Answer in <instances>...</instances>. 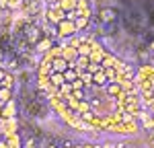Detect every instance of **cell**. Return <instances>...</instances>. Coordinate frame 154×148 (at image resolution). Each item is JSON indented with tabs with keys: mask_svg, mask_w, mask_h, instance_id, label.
I'll use <instances>...</instances> for the list:
<instances>
[{
	"mask_svg": "<svg viewBox=\"0 0 154 148\" xmlns=\"http://www.w3.org/2000/svg\"><path fill=\"white\" fill-rule=\"evenodd\" d=\"M56 35L58 37H74L76 35V25H74V21H68V19L60 21L56 25Z\"/></svg>",
	"mask_w": 154,
	"mask_h": 148,
	"instance_id": "cell-1",
	"label": "cell"
},
{
	"mask_svg": "<svg viewBox=\"0 0 154 148\" xmlns=\"http://www.w3.org/2000/svg\"><path fill=\"white\" fill-rule=\"evenodd\" d=\"M64 19H66V12L62 11L58 4H51V6L48 8V21H49V23L58 25L60 21H64Z\"/></svg>",
	"mask_w": 154,
	"mask_h": 148,
	"instance_id": "cell-2",
	"label": "cell"
},
{
	"mask_svg": "<svg viewBox=\"0 0 154 148\" xmlns=\"http://www.w3.org/2000/svg\"><path fill=\"white\" fill-rule=\"evenodd\" d=\"M17 115V105H14V101H6L4 103V107H2V117H6V119H11Z\"/></svg>",
	"mask_w": 154,
	"mask_h": 148,
	"instance_id": "cell-3",
	"label": "cell"
},
{
	"mask_svg": "<svg viewBox=\"0 0 154 148\" xmlns=\"http://www.w3.org/2000/svg\"><path fill=\"white\" fill-rule=\"evenodd\" d=\"M101 19H103V21H113V19H115V11H113V8H105V11H101Z\"/></svg>",
	"mask_w": 154,
	"mask_h": 148,
	"instance_id": "cell-4",
	"label": "cell"
},
{
	"mask_svg": "<svg viewBox=\"0 0 154 148\" xmlns=\"http://www.w3.org/2000/svg\"><path fill=\"white\" fill-rule=\"evenodd\" d=\"M51 48H54V45H51V41H49V39H43V41H39V43H37V49H39V51H45V54H48Z\"/></svg>",
	"mask_w": 154,
	"mask_h": 148,
	"instance_id": "cell-5",
	"label": "cell"
},
{
	"mask_svg": "<svg viewBox=\"0 0 154 148\" xmlns=\"http://www.w3.org/2000/svg\"><path fill=\"white\" fill-rule=\"evenodd\" d=\"M6 101H11V88L0 86V103H6Z\"/></svg>",
	"mask_w": 154,
	"mask_h": 148,
	"instance_id": "cell-6",
	"label": "cell"
},
{
	"mask_svg": "<svg viewBox=\"0 0 154 148\" xmlns=\"http://www.w3.org/2000/svg\"><path fill=\"white\" fill-rule=\"evenodd\" d=\"M12 82H14V78H12V76H8V74L2 78V86H4V88H12Z\"/></svg>",
	"mask_w": 154,
	"mask_h": 148,
	"instance_id": "cell-7",
	"label": "cell"
},
{
	"mask_svg": "<svg viewBox=\"0 0 154 148\" xmlns=\"http://www.w3.org/2000/svg\"><path fill=\"white\" fill-rule=\"evenodd\" d=\"M6 74H4V70H0V82H2V78H4Z\"/></svg>",
	"mask_w": 154,
	"mask_h": 148,
	"instance_id": "cell-8",
	"label": "cell"
},
{
	"mask_svg": "<svg viewBox=\"0 0 154 148\" xmlns=\"http://www.w3.org/2000/svg\"><path fill=\"white\" fill-rule=\"evenodd\" d=\"M0 148H8V146H6V144H4V142H0Z\"/></svg>",
	"mask_w": 154,
	"mask_h": 148,
	"instance_id": "cell-9",
	"label": "cell"
},
{
	"mask_svg": "<svg viewBox=\"0 0 154 148\" xmlns=\"http://www.w3.org/2000/svg\"><path fill=\"white\" fill-rule=\"evenodd\" d=\"M66 148H80V146H72V144H70V146H66Z\"/></svg>",
	"mask_w": 154,
	"mask_h": 148,
	"instance_id": "cell-10",
	"label": "cell"
}]
</instances>
